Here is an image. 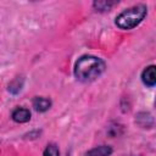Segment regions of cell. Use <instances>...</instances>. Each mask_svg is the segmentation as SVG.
<instances>
[{
	"label": "cell",
	"mask_w": 156,
	"mask_h": 156,
	"mask_svg": "<svg viewBox=\"0 0 156 156\" xmlns=\"http://www.w3.org/2000/svg\"><path fill=\"white\" fill-rule=\"evenodd\" d=\"M106 68L104 60L91 55L79 57L74 65V76L79 82L88 83L99 78Z\"/></svg>",
	"instance_id": "cell-1"
},
{
	"label": "cell",
	"mask_w": 156,
	"mask_h": 156,
	"mask_svg": "<svg viewBox=\"0 0 156 156\" xmlns=\"http://www.w3.org/2000/svg\"><path fill=\"white\" fill-rule=\"evenodd\" d=\"M147 15V7L144 4H138L132 7L123 10L115 20V23L118 28L128 30L139 26Z\"/></svg>",
	"instance_id": "cell-2"
},
{
	"label": "cell",
	"mask_w": 156,
	"mask_h": 156,
	"mask_svg": "<svg viewBox=\"0 0 156 156\" xmlns=\"http://www.w3.org/2000/svg\"><path fill=\"white\" fill-rule=\"evenodd\" d=\"M155 71H156V67L154 65H150V66L145 67L144 71L141 72V80L149 88H152L156 84V73H155Z\"/></svg>",
	"instance_id": "cell-3"
},
{
	"label": "cell",
	"mask_w": 156,
	"mask_h": 156,
	"mask_svg": "<svg viewBox=\"0 0 156 156\" xmlns=\"http://www.w3.org/2000/svg\"><path fill=\"white\" fill-rule=\"evenodd\" d=\"M12 119L17 123H26L30 119V111L24 107H17L12 112Z\"/></svg>",
	"instance_id": "cell-4"
},
{
	"label": "cell",
	"mask_w": 156,
	"mask_h": 156,
	"mask_svg": "<svg viewBox=\"0 0 156 156\" xmlns=\"http://www.w3.org/2000/svg\"><path fill=\"white\" fill-rule=\"evenodd\" d=\"M33 107L38 112H45L51 107V100L44 96H37L33 99Z\"/></svg>",
	"instance_id": "cell-5"
},
{
	"label": "cell",
	"mask_w": 156,
	"mask_h": 156,
	"mask_svg": "<svg viewBox=\"0 0 156 156\" xmlns=\"http://www.w3.org/2000/svg\"><path fill=\"white\" fill-rule=\"evenodd\" d=\"M112 154V147L108 145H100L89 150L85 156H110Z\"/></svg>",
	"instance_id": "cell-6"
},
{
	"label": "cell",
	"mask_w": 156,
	"mask_h": 156,
	"mask_svg": "<svg viewBox=\"0 0 156 156\" xmlns=\"http://www.w3.org/2000/svg\"><path fill=\"white\" fill-rule=\"evenodd\" d=\"M118 1H106V0H100V1H94L93 6L99 10V11H108L113 5H116Z\"/></svg>",
	"instance_id": "cell-7"
},
{
	"label": "cell",
	"mask_w": 156,
	"mask_h": 156,
	"mask_svg": "<svg viewBox=\"0 0 156 156\" xmlns=\"http://www.w3.org/2000/svg\"><path fill=\"white\" fill-rule=\"evenodd\" d=\"M22 87H23V79L18 77V78L13 79V80L9 84V91H10L11 94H17V93L21 91Z\"/></svg>",
	"instance_id": "cell-8"
},
{
	"label": "cell",
	"mask_w": 156,
	"mask_h": 156,
	"mask_svg": "<svg viewBox=\"0 0 156 156\" xmlns=\"http://www.w3.org/2000/svg\"><path fill=\"white\" fill-rule=\"evenodd\" d=\"M43 156H60V151H58V147L55 145V144H49L44 152H43Z\"/></svg>",
	"instance_id": "cell-9"
}]
</instances>
